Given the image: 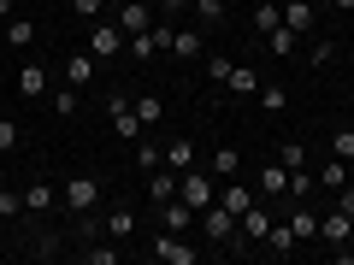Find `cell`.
<instances>
[{
    "label": "cell",
    "instance_id": "36",
    "mask_svg": "<svg viewBox=\"0 0 354 265\" xmlns=\"http://www.w3.org/2000/svg\"><path fill=\"white\" fill-rule=\"evenodd\" d=\"M325 153H337V159H348V165H354V130L342 124L337 136H330V148H325Z\"/></svg>",
    "mask_w": 354,
    "mask_h": 265
},
{
    "label": "cell",
    "instance_id": "40",
    "mask_svg": "<svg viewBox=\"0 0 354 265\" xmlns=\"http://www.w3.org/2000/svg\"><path fill=\"white\" fill-rule=\"evenodd\" d=\"M71 6L88 18V24H95V18H106V0H71Z\"/></svg>",
    "mask_w": 354,
    "mask_h": 265
},
{
    "label": "cell",
    "instance_id": "28",
    "mask_svg": "<svg viewBox=\"0 0 354 265\" xmlns=\"http://www.w3.org/2000/svg\"><path fill=\"white\" fill-rule=\"evenodd\" d=\"M48 112H59V118H71V112H77V88H71V83L48 88Z\"/></svg>",
    "mask_w": 354,
    "mask_h": 265
},
{
    "label": "cell",
    "instance_id": "42",
    "mask_svg": "<svg viewBox=\"0 0 354 265\" xmlns=\"http://www.w3.org/2000/svg\"><path fill=\"white\" fill-rule=\"evenodd\" d=\"M207 77H213V83H225V77H230V59H225V53H218V59H207Z\"/></svg>",
    "mask_w": 354,
    "mask_h": 265
},
{
    "label": "cell",
    "instance_id": "38",
    "mask_svg": "<svg viewBox=\"0 0 354 265\" xmlns=\"http://www.w3.org/2000/svg\"><path fill=\"white\" fill-rule=\"evenodd\" d=\"M0 218H24V195L18 189H0Z\"/></svg>",
    "mask_w": 354,
    "mask_h": 265
},
{
    "label": "cell",
    "instance_id": "46",
    "mask_svg": "<svg viewBox=\"0 0 354 265\" xmlns=\"http://www.w3.org/2000/svg\"><path fill=\"white\" fill-rule=\"evenodd\" d=\"M118 6H124V0H106V12H118Z\"/></svg>",
    "mask_w": 354,
    "mask_h": 265
},
{
    "label": "cell",
    "instance_id": "31",
    "mask_svg": "<svg viewBox=\"0 0 354 265\" xmlns=\"http://www.w3.org/2000/svg\"><path fill=\"white\" fill-rule=\"evenodd\" d=\"M330 59H337V41H330V36H319L313 48H307V65H313V71H325Z\"/></svg>",
    "mask_w": 354,
    "mask_h": 265
},
{
    "label": "cell",
    "instance_id": "37",
    "mask_svg": "<svg viewBox=\"0 0 354 265\" xmlns=\"http://www.w3.org/2000/svg\"><path fill=\"white\" fill-rule=\"evenodd\" d=\"M278 159L290 165V171H301V165H307V148H301V141H278Z\"/></svg>",
    "mask_w": 354,
    "mask_h": 265
},
{
    "label": "cell",
    "instance_id": "16",
    "mask_svg": "<svg viewBox=\"0 0 354 265\" xmlns=\"http://www.w3.org/2000/svg\"><path fill=\"white\" fill-rule=\"evenodd\" d=\"M53 206H59V189L36 177V183L24 189V213H30V218H41V213H53Z\"/></svg>",
    "mask_w": 354,
    "mask_h": 265
},
{
    "label": "cell",
    "instance_id": "32",
    "mask_svg": "<svg viewBox=\"0 0 354 265\" xmlns=\"http://www.w3.org/2000/svg\"><path fill=\"white\" fill-rule=\"evenodd\" d=\"M266 248H272V253H295V230L290 224H272V230H266Z\"/></svg>",
    "mask_w": 354,
    "mask_h": 265
},
{
    "label": "cell",
    "instance_id": "7",
    "mask_svg": "<svg viewBox=\"0 0 354 265\" xmlns=\"http://www.w3.org/2000/svg\"><path fill=\"white\" fill-rule=\"evenodd\" d=\"M254 189H260V201H290V165L272 153V159L260 165V183H254Z\"/></svg>",
    "mask_w": 354,
    "mask_h": 265
},
{
    "label": "cell",
    "instance_id": "24",
    "mask_svg": "<svg viewBox=\"0 0 354 265\" xmlns=\"http://www.w3.org/2000/svg\"><path fill=\"white\" fill-rule=\"evenodd\" d=\"M171 195H177V171H165V165H160V171H148V201L160 206V201H171Z\"/></svg>",
    "mask_w": 354,
    "mask_h": 265
},
{
    "label": "cell",
    "instance_id": "2",
    "mask_svg": "<svg viewBox=\"0 0 354 265\" xmlns=\"http://www.w3.org/2000/svg\"><path fill=\"white\" fill-rule=\"evenodd\" d=\"M59 206H71L77 218H83V213H95V206H101V177H88V171L65 177V183H59Z\"/></svg>",
    "mask_w": 354,
    "mask_h": 265
},
{
    "label": "cell",
    "instance_id": "1",
    "mask_svg": "<svg viewBox=\"0 0 354 265\" xmlns=\"http://www.w3.org/2000/svg\"><path fill=\"white\" fill-rule=\"evenodd\" d=\"M177 201L195 206V218H201L207 206L218 201V177H213V171H201V165H195V171H183V177H177Z\"/></svg>",
    "mask_w": 354,
    "mask_h": 265
},
{
    "label": "cell",
    "instance_id": "33",
    "mask_svg": "<svg viewBox=\"0 0 354 265\" xmlns=\"http://www.w3.org/2000/svg\"><path fill=\"white\" fill-rule=\"evenodd\" d=\"M136 112H142V124H160V118H165V101H160V95H136Z\"/></svg>",
    "mask_w": 354,
    "mask_h": 265
},
{
    "label": "cell",
    "instance_id": "39",
    "mask_svg": "<svg viewBox=\"0 0 354 265\" xmlns=\"http://www.w3.org/2000/svg\"><path fill=\"white\" fill-rule=\"evenodd\" d=\"M153 12H165V18H183V12H195V0H153Z\"/></svg>",
    "mask_w": 354,
    "mask_h": 265
},
{
    "label": "cell",
    "instance_id": "10",
    "mask_svg": "<svg viewBox=\"0 0 354 265\" xmlns=\"http://www.w3.org/2000/svg\"><path fill=\"white\" fill-rule=\"evenodd\" d=\"M260 201V189H248V183H242V177H230V183H218V206H225V213H248V206Z\"/></svg>",
    "mask_w": 354,
    "mask_h": 265
},
{
    "label": "cell",
    "instance_id": "4",
    "mask_svg": "<svg viewBox=\"0 0 354 265\" xmlns=\"http://www.w3.org/2000/svg\"><path fill=\"white\" fill-rule=\"evenodd\" d=\"M148 259H160V265H195L201 248H189V236H177V230H160V236H148Z\"/></svg>",
    "mask_w": 354,
    "mask_h": 265
},
{
    "label": "cell",
    "instance_id": "25",
    "mask_svg": "<svg viewBox=\"0 0 354 265\" xmlns=\"http://www.w3.org/2000/svg\"><path fill=\"white\" fill-rule=\"evenodd\" d=\"M130 159H136V171L148 177V171H160V165H165V148H153V141L142 136V141H136V153H130Z\"/></svg>",
    "mask_w": 354,
    "mask_h": 265
},
{
    "label": "cell",
    "instance_id": "43",
    "mask_svg": "<svg viewBox=\"0 0 354 265\" xmlns=\"http://www.w3.org/2000/svg\"><path fill=\"white\" fill-rule=\"evenodd\" d=\"M337 213H348V218H354V189H337Z\"/></svg>",
    "mask_w": 354,
    "mask_h": 265
},
{
    "label": "cell",
    "instance_id": "29",
    "mask_svg": "<svg viewBox=\"0 0 354 265\" xmlns=\"http://www.w3.org/2000/svg\"><path fill=\"white\" fill-rule=\"evenodd\" d=\"M195 24H201V30L225 24V0H195Z\"/></svg>",
    "mask_w": 354,
    "mask_h": 265
},
{
    "label": "cell",
    "instance_id": "45",
    "mask_svg": "<svg viewBox=\"0 0 354 265\" xmlns=\"http://www.w3.org/2000/svg\"><path fill=\"white\" fill-rule=\"evenodd\" d=\"M325 6H337V12H354V0H325Z\"/></svg>",
    "mask_w": 354,
    "mask_h": 265
},
{
    "label": "cell",
    "instance_id": "11",
    "mask_svg": "<svg viewBox=\"0 0 354 265\" xmlns=\"http://www.w3.org/2000/svg\"><path fill=\"white\" fill-rule=\"evenodd\" d=\"M153 213H160V230H177V236H189V230H195V206H183L177 195H171V201H160Z\"/></svg>",
    "mask_w": 354,
    "mask_h": 265
},
{
    "label": "cell",
    "instance_id": "41",
    "mask_svg": "<svg viewBox=\"0 0 354 265\" xmlns=\"http://www.w3.org/2000/svg\"><path fill=\"white\" fill-rule=\"evenodd\" d=\"M18 148V124H12V118H0V153H12Z\"/></svg>",
    "mask_w": 354,
    "mask_h": 265
},
{
    "label": "cell",
    "instance_id": "17",
    "mask_svg": "<svg viewBox=\"0 0 354 265\" xmlns=\"http://www.w3.org/2000/svg\"><path fill=\"white\" fill-rule=\"evenodd\" d=\"M101 224H106V236H113V242H130V236H136V224H142V218H136V206H113V213H106Z\"/></svg>",
    "mask_w": 354,
    "mask_h": 265
},
{
    "label": "cell",
    "instance_id": "26",
    "mask_svg": "<svg viewBox=\"0 0 354 265\" xmlns=\"http://www.w3.org/2000/svg\"><path fill=\"white\" fill-rule=\"evenodd\" d=\"M260 106H266L272 118H278V112H290V88H283V83H260Z\"/></svg>",
    "mask_w": 354,
    "mask_h": 265
},
{
    "label": "cell",
    "instance_id": "9",
    "mask_svg": "<svg viewBox=\"0 0 354 265\" xmlns=\"http://www.w3.org/2000/svg\"><path fill=\"white\" fill-rule=\"evenodd\" d=\"M165 53H177V59H201V53H207L201 24H171V48H165Z\"/></svg>",
    "mask_w": 354,
    "mask_h": 265
},
{
    "label": "cell",
    "instance_id": "19",
    "mask_svg": "<svg viewBox=\"0 0 354 265\" xmlns=\"http://www.w3.org/2000/svg\"><path fill=\"white\" fill-rule=\"evenodd\" d=\"M290 230H295V242H313L319 236V213L307 201H290Z\"/></svg>",
    "mask_w": 354,
    "mask_h": 265
},
{
    "label": "cell",
    "instance_id": "3",
    "mask_svg": "<svg viewBox=\"0 0 354 265\" xmlns=\"http://www.w3.org/2000/svg\"><path fill=\"white\" fill-rule=\"evenodd\" d=\"M106 124H113L130 148L148 136V124H142V112H136V101H130V95H106Z\"/></svg>",
    "mask_w": 354,
    "mask_h": 265
},
{
    "label": "cell",
    "instance_id": "30",
    "mask_svg": "<svg viewBox=\"0 0 354 265\" xmlns=\"http://www.w3.org/2000/svg\"><path fill=\"white\" fill-rule=\"evenodd\" d=\"M278 24H283L278 0H260V6H254V30H260V36H266V30H278Z\"/></svg>",
    "mask_w": 354,
    "mask_h": 265
},
{
    "label": "cell",
    "instance_id": "5",
    "mask_svg": "<svg viewBox=\"0 0 354 265\" xmlns=\"http://www.w3.org/2000/svg\"><path fill=\"white\" fill-rule=\"evenodd\" d=\"M195 224H201V236L213 242V248H236V213H225V206H207L201 218H195Z\"/></svg>",
    "mask_w": 354,
    "mask_h": 265
},
{
    "label": "cell",
    "instance_id": "44",
    "mask_svg": "<svg viewBox=\"0 0 354 265\" xmlns=\"http://www.w3.org/2000/svg\"><path fill=\"white\" fill-rule=\"evenodd\" d=\"M0 18H18V0H0Z\"/></svg>",
    "mask_w": 354,
    "mask_h": 265
},
{
    "label": "cell",
    "instance_id": "14",
    "mask_svg": "<svg viewBox=\"0 0 354 265\" xmlns=\"http://www.w3.org/2000/svg\"><path fill=\"white\" fill-rule=\"evenodd\" d=\"M313 183L325 195H337V189H348V159H337V153H330V159H319V171H313Z\"/></svg>",
    "mask_w": 354,
    "mask_h": 265
},
{
    "label": "cell",
    "instance_id": "23",
    "mask_svg": "<svg viewBox=\"0 0 354 265\" xmlns=\"http://www.w3.org/2000/svg\"><path fill=\"white\" fill-rule=\"evenodd\" d=\"M207 171H213V177H218V183H230V177H236V171H242V153H236V148H218V153H213V159H207Z\"/></svg>",
    "mask_w": 354,
    "mask_h": 265
},
{
    "label": "cell",
    "instance_id": "8",
    "mask_svg": "<svg viewBox=\"0 0 354 265\" xmlns=\"http://www.w3.org/2000/svg\"><path fill=\"white\" fill-rule=\"evenodd\" d=\"M153 18H160V12H153L148 0H124V6L113 12V24L124 30V41H130V36H142V30H153Z\"/></svg>",
    "mask_w": 354,
    "mask_h": 265
},
{
    "label": "cell",
    "instance_id": "6",
    "mask_svg": "<svg viewBox=\"0 0 354 265\" xmlns=\"http://www.w3.org/2000/svg\"><path fill=\"white\" fill-rule=\"evenodd\" d=\"M88 53H95V59H118V53H124V30H118L113 18H95V24H88Z\"/></svg>",
    "mask_w": 354,
    "mask_h": 265
},
{
    "label": "cell",
    "instance_id": "15",
    "mask_svg": "<svg viewBox=\"0 0 354 265\" xmlns=\"http://www.w3.org/2000/svg\"><path fill=\"white\" fill-rule=\"evenodd\" d=\"M95 65H101L95 53H88V48H77L71 59H65V83H71V88H88V83H95Z\"/></svg>",
    "mask_w": 354,
    "mask_h": 265
},
{
    "label": "cell",
    "instance_id": "35",
    "mask_svg": "<svg viewBox=\"0 0 354 265\" xmlns=\"http://www.w3.org/2000/svg\"><path fill=\"white\" fill-rule=\"evenodd\" d=\"M313 189H319V183H313V171H307V165H301V171H290V201H307Z\"/></svg>",
    "mask_w": 354,
    "mask_h": 265
},
{
    "label": "cell",
    "instance_id": "47",
    "mask_svg": "<svg viewBox=\"0 0 354 265\" xmlns=\"http://www.w3.org/2000/svg\"><path fill=\"white\" fill-rule=\"evenodd\" d=\"M225 6H248V0H225Z\"/></svg>",
    "mask_w": 354,
    "mask_h": 265
},
{
    "label": "cell",
    "instance_id": "18",
    "mask_svg": "<svg viewBox=\"0 0 354 265\" xmlns=\"http://www.w3.org/2000/svg\"><path fill=\"white\" fill-rule=\"evenodd\" d=\"M319 236H325L330 248H337V242H348V236H354V218L330 206V213H319Z\"/></svg>",
    "mask_w": 354,
    "mask_h": 265
},
{
    "label": "cell",
    "instance_id": "20",
    "mask_svg": "<svg viewBox=\"0 0 354 265\" xmlns=\"http://www.w3.org/2000/svg\"><path fill=\"white\" fill-rule=\"evenodd\" d=\"M225 88L236 95V101H248V95H260V71H254V65H230Z\"/></svg>",
    "mask_w": 354,
    "mask_h": 265
},
{
    "label": "cell",
    "instance_id": "22",
    "mask_svg": "<svg viewBox=\"0 0 354 265\" xmlns=\"http://www.w3.org/2000/svg\"><path fill=\"white\" fill-rule=\"evenodd\" d=\"M6 48H36V18H6Z\"/></svg>",
    "mask_w": 354,
    "mask_h": 265
},
{
    "label": "cell",
    "instance_id": "27",
    "mask_svg": "<svg viewBox=\"0 0 354 265\" xmlns=\"http://www.w3.org/2000/svg\"><path fill=\"white\" fill-rule=\"evenodd\" d=\"M266 41H272V53H283V59H295V48H301V36H295L290 24H278V30H266Z\"/></svg>",
    "mask_w": 354,
    "mask_h": 265
},
{
    "label": "cell",
    "instance_id": "34",
    "mask_svg": "<svg viewBox=\"0 0 354 265\" xmlns=\"http://www.w3.org/2000/svg\"><path fill=\"white\" fill-rule=\"evenodd\" d=\"M59 248H65V236H59V230H36V248H30V253H36V259H53Z\"/></svg>",
    "mask_w": 354,
    "mask_h": 265
},
{
    "label": "cell",
    "instance_id": "13",
    "mask_svg": "<svg viewBox=\"0 0 354 265\" xmlns=\"http://www.w3.org/2000/svg\"><path fill=\"white\" fill-rule=\"evenodd\" d=\"M278 12H283V24L295 30V36H313V0H278Z\"/></svg>",
    "mask_w": 354,
    "mask_h": 265
},
{
    "label": "cell",
    "instance_id": "12",
    "mask_svg": "<svg viewBox=\"0 0 354 265\" xmlns=\"http://www.w3.org/2000/svg\"><path fill=\"white\" fill-rule=\"evenodd\" d=\"M48 65H41V59H30L24 65V71H18V95H24V101H48Z\"/></svg>",
    "mask_w": 354,
    "mask_h": 265
},
{
    "label": "cell",
    "instance_id": "21",
    "mask_svg": "<svg viewBox=\"0 0 354 265\" xmlns=\"http://www.w3.org/2000/svg\"><path fill=\"white\" fill-rule=\"evenodd\" d=\"M165 171H177V177L195 171V141H189V136H177L171 148H165Z\"/></svg>",
    "mask_w": 354,
    "mask_h": 265
}]
</instances>
